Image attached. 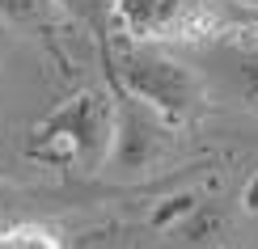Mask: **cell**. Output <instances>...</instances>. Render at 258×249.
Segmentation results:
<instances>
[{
	"instance_id": "obj_8",
	"label": "cell",
	"mask_w": 258,
	"mask_h": 249,
	"mask_svg": "<svg viewBox=\"0 0 258 249\" xmlns=\"http://www.w3.org/2000/svg\"><path fill=\"white\" fill-rule=\"evenodd\" d=\"M0 249H68L63 245V232L51 220H13L5 232H0Z\"/></svg>"
},
{
	"instance_id": "obj_5",
	"label": "cell",
	"mask_w": 258,
	"mask_h": 249,
	"mask_svg": "<svg viewBox=\"0 0 258 249\" xmlns=\"http://www.w3.org/2000/svg\"><path fill=\"white\" fill-rule=\"evenodd\" d=\"M190 63L203 76L208 93H220L237 110L258 114V30H233L199 42L190 47Z\"/></svg>"
},
{
	"instance_id": "obj_10",
	"label": "cell",
	"mask_w": 258,
	"mask_h": 249,
	"mask_svg": "<svg viewBox=\"0 0 258 249\" xmlns=\"http://www.w3.org/2000/svg\"><path fill=\"white\" fill-rule=\"evenodd\" d=\"M13 220H21V215H17V194L9 186H0V232H5Z\"/></svg>"
},
{
	"instance_id": "obj_2",
	"label": "cell",
	"mask_w": 258,
	"mask_h": 249,
	"mask_svg": "<svg viewBox=\"0 0 258 249\" xmlns=\"http://www.w3.org/2000/svg\"><path fill=\"white\" fill-rule=\"evenodd\" d=\"M127 38L153 47H199L233 30H258V9L245 0H110Z\"/></svg>"
},
{
	"instance_id": "obj_6",
	"label": "cell",
	"mask_w": 258,
	"mask_h": 249,
	"mask_svg": "<svg viewBox=\"0 0 258 249\" xmlns=\"http://www.w3.org/2000/svg\"><path fill=\"white\" fill-rule=\"evenodd\" d=\"M169 241L178 249H233L237 245V215L220 199H203L174 220Z\"/></svg>"
},
{
	"instance_id": "obj_3",
	"label": "cell",
	"mask_w": 258,
	"mask_h": 249,
	"mask_svg": "<svg viewBox=\"0 0 258 249\" xmlns=\"http://www.w3.org/2000/svg\"><path fill=\"white\" fill-rule=\"evenodd\" d=\"M114 131V97L106 89H77L51 110L30 135L26 152L42 165L102 173Z\"/></svg>"
},
{
	"instance_id": "obj_1",
	"label": "cell",
	"mask_w": 258,
	"mask_h": 249,
	"mask_svg": "<svg viewBox=\"0 0 258 249\" xmlns=\"http://www.w3.org/2000/svg\"><path fill=\"white\" fill-rule=\"evenodd\" d=\"M110 72H114V89L136 97L140 106H148L174 131L190 127L212 102V93L203 85V76L195 72V63L174 55L169 47L123 38L114 47V68Z\"/></svg>"
},
{
	"instance_id": "obj_4",
	"label": "cell",
	"mask_w": 258,
	"mask_h": 249,
	"mask_svg": "<svg viewBox=\"0 0 258 249\" xmlns=\"http://www.w3.org/2000/svg\"><path fill=\"white\" fill-rule=\"evenodd\" d=\"M110 97H114V131H110V152H106L102 173H114V178H127V182L148 178L174 152L178 131L165 118H157L148 106H140L136 97H127L119 89Z\"/></svg>"
},
{
	"instance_id": "obj_7",
	"label": "cell",
	"mask_w": 258,
	"mask_h": 249,
	"mask_svg": "<svg viewBox=\"0 0 258 249\" xmlns=\"http://www.w3.org/2000/svg\"><path fill=\"white\" fill-rule=\"evenodd\" d=\"M55 21H63L55 0H0V26L5 30L47 34V30H55Z\"/></svg>"
},
{
	"instance_id": "obj_9",
	"label": "cell",
	"mask_w": 258,
	"mask_h": 249,
	"mask_svg": "<svg viewBox=\"0 0 258 249\" xmlns=\"http://www.w3.org/2000/svg\"><path fill=\"white\" fill-rule=\"evenodd\" d=\"M59 17L63 21H77V26L85 30H98V34H106V26H110V0H55Z\"/></svg>"
}]
</instances>
